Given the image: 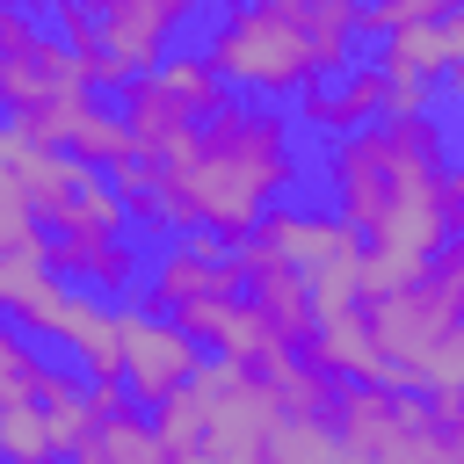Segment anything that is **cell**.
<instances>
[{"label":"cell","instance_id":"obj_10","mask_svg":"<svg viewBox=\"0 0 464 464\" xmlns=\"http://www.w3.org/2000/svg\"><path fill=\"white\" fill-rule=\"evenodd\" d=\"M457 65H464V0H442V14H428V22H413V29H399V36L377 44V72H384V80H420V87H435V80H450Z\"/></svg>","mask_w":464,"mask_h":464},{"label":"cell","instance_id":"obj_20","mask_svg":"<svg viewBox=\"0 0 464 464\" xmlns=\"http://www.w3.org/2000/svg\"><path fill=\"white\" fill-rule=\"evenodd\" d=\"M160 87H167V94H181L196 116H218V109L232 102V87L218 80V65H210L203 51H174V58L160 65Z\"/></svg>","mask_w":464,"mask_h":464},{"label":"cell","instance_id":"obj_7","mask_svg":"<svg viewBox=\"0 0 464 464\" xmlns=\"http://www.w3.org/2000/svg\"><path fill=\"white\" fill-rule=\"evenodd\" d=\"M152 312H188V304H210V297H246V268H239V246L232 239H210V232H188L174 239L160 261H152Z\"/></svg>","mask_w":464,"mask_h":464},{"label":"cell","instance_id":"obj_14","mask_svg":"<svg viewBox=\"0 0 464 464\" xmlns=\"http://www.w3.org/2000/svg\"><path fill=\"white\" fill-rule=\"evenodd\" d=\"M297 116H304L312 130H326L334 145H341V138H355V130H370V123L384 116V72H377V58L348 65L341 80L304 87V94H297Z\"/></svg>","mask_w":464,"mask_h":464},{"label":"cell","instance_id":"obj_16","mask_svg":"<svg viewBox=\"0 0 464 464\" xmlns=\"http://www.w3.org/2000/svg\"><path fill=\"white\" fill-rule=\"evenodd\" d=\"M0 254H44V218L22 174V130L0 123Z\"/></svg>","mask_w":464,"mask_h":464},{"label":"cell","instance_id":"obj_21","mask_svg":"<svg viewBox=\"0 0 464 464\" xmlns=\"http://www.w3.org/2000/svg\"><path fill=\"white\" fill-rule=\"evenodd\" d=\"M268 464H348V450H341V435H334V420H326V413H304V420H290V413H283Z\"/></svg>","mask_w":464,"mask_h":464},{"label":"cell","instance_id":"obj_19","mask_svg":"<svg viewBox=\"0 0 464 464\" xmlns=\"http://www.w3.org/2000/svg\"><path fill=\"white\" fill-rule=\"evenodd\" d=\"M0 464H65L58 435H51V413L44 399H22L0 413Z\"/></svg>","mask_w":464,"mask_h":464},{"label":"cell","instance_id":"obj_6","mask_svg":"<svg viewBox=\"0 0 464 464\" xmlns=\"http://www.w3.org/2000/svg\"><path fill=\"white\" fill-rule=\"evenodd\" d=\"M210 355L167 319V312H145V304H123V392L138 406H167Z\"/></svg>","mask_w":464,"mask_h":464},{"label":"cell","instance_id":"obj_2","mask_svg":"<svg viewBox=\"0 0 464 464\" xmlns=\"http://www.w3.org/2000/svg\"><path fill=\"white\" fill-rule=\"evenodd\" d=\"M334 218L392 261L428 268L450 246V138L435 116H377L326 152Z\"/></svg>","mask_w":464,"mask_h":464},{"label":"cell","instance_id":"obj_11","mask_svg":"<svg viewBox=\"0 0 464 464\" xmlns=\"http://www.w3.org/2000/svg\"><path fill=\"white\" fill-rule=\"evenodd\" d=\"M116 116H123V130H130V145H138V160H145V167L174 160V152L196 138V123H203L181 94H167V87H160V72L130 80V87L116 94Z\"/></svg>","mask_w":464,"mask_h":464},{"label":"cell","instance_id":"obj_5","mask_svg":"<svg viewBox=\"0 0 464 464\" xmlns=\"http://www.w3.org/2000/svg\"><path fill=\"white\" fill-rule=\"evenodd\" d=\"M72 94H94L87 87V65L29 7H7L0 0V123H22V116L58 109Z\"/></svg>","mask_w":464,"mask_h":464},{"label":"cell","instance_id":"obj_12","mask_svg":"<svg viewBox=\"0 0 464 464\" xmlns=\"http://www.w3.org/2000/svg\"><path fill=\"white\" fill-rule=\"evenodd\" d=\"M254 246L261 254H276L283 268H297V276H319L326 261H341L348 246H362L334 210H297V203H283V210H268L261 218V232H254Z\"/></svg>","mask_w":464,"mask_h":464},{"label":"cell","instance_id":"obj_23","mask_svg":"<svg viewBox=\"0 0 464 464\" xmlns=\"http://www.w3.org/2000/svg\"><path fill=\"white\" fill-rule=\"evenodd\" d=\"M413 399H464V319L435 341V355L413 370V384H406Z\"/></svg>","mask_w":464,"mask_h":464},{"label":"cell","instance_id":"obj_3","mask_svg":"<svg viewBox=\"0 0 464 464\" xmlns=\"http://www.w3.org/2000/svg\"><path fill=\"white\" fill-rule=\"evenodd\" d=\"M362 36L355 0H254L210 22L203 58L218 65L225 87L254 94H304L319 80L348 72V44Z\"/></svg>","mask_w":464,"mask_h":464},{"label":"cell","instance_id":"obj_17","mask_svg":"<svg viewBox=\"0 0 464 464\" xmlns=\"http://www.w3.org/2000/svg\"><path fill=\"white\" fill-rule=\"evenodd\" d=\"M80 167H94V174H116V167H130L138 160V145H130V130H123V116H116V102H94L87 116H80V130H72V145H65Z\"/></svg>","mask_w":464,"mask_h":464},{"label":"cell","instance_id":"obj_4","mask_svg":"<svg viewBox=\"0 0 464 464\" xmlns=\"http://www.w3.org/2000/svg\"><path fill=\"white\" fill-rule=\"evenodd\" d=\"M152 428L167 442V464H268L283 406L254 370L210 355L167 406H152Z\"/></svg>","mask_w":464,"mask_h":464},{"label":"cell","instance_id":"obj_15","mask_svg":"<svg viewBox=\"0 0 464 464\" xmlns=\"http://www.w3.org/2000/svg\"><path fill=\"white\" fill-rule=\"evenodd\" d=\"M44 261H51L58 283H87V290H130V276H138L130 239H80V232H65V239H44Z\"/></svg>","mask_w":464,"mask_h":464},{"label":"cell","instance_id":"obj_25","mask_svg":"<svg viewBox=\"0 0 464 464\" xmlns=\"http://www.w3.org/2000/svg\"><path fill=\"white\" fill-rule=\"evenodd\" d=\"M442 87H450V94H457V102H464V65H457V72H450V80H442Z\"/></svg>","mask_w":464,"mask_h":464},{"label":"cell","instance_id":"obj_22","mask_svg":"<svg viewBox=\"0 0 464 464\" xmlns=\"http://www.w3.org/2000/svg\"><path fill=\"white\" fill-rule=\"evenodd\" d=\"M44 355H36V341L14 326V319H0V413L7 406H22V399H36V384H44Z\"/></svg>","mask_w":464,"mask_h":464},{"label":"cell","instance_id":"obj_9","mask_svg":"<svg viewBox=\"0 0 464 464\" xmlns=\"http://www.w3.org/2000/svg\"><path fill=\"white\" fill-rule=\"evenodd\" d=\"M65 464H167V442L123 384H87V435Z\"/></svg>","mask_w":464,"mask_h":464},{"label":"cell","instance_id":"obj_8","mask_svg":"<svg viewBox=\"0 0 464 464\" xmlns=\"http://www.w3.org/2000/svg\"><path fill=\"white\" fill-rule=\"evenodd\" d=\"M188 22V0H102V58L130 87L167 65V36Z\"/></svg>","mask_w":464,"mask_h":464},{"label":"cell","instance_id":"obj_1","mask_svg":"<svg viewBox=\"0 0 464 464\" xmlns=\"http://www.w3.org/2000/svg\"><path fill=\"white\" fill-rule=\"evenodd\" d=\"M297 188V138L276 102H225L196 123V138L152 167L160 232H210L246 246L268 210H283Z\"/></svg>","mask_w":464,"mask_h":464},{"label":"cell","instance_id":"obj_24","mask_svg":"<svg viewBox=\"0 0 464 464\" xmlns=\"http://www.w3.org/2000/svg\"><path fill=\"white\" fill-rule=\"evenodd\" d=\"M51 283V261L44 254H0V319H22V304Z\"/></svg>","mask_w":464,"mask_h":464},{"label":"cell","instance_id":"obj_18","mask_svg":"<svg viewBox=\"0 0 464 464\" xmlns=\"http://www.w3.org/2000/svg\"><path fill=\"white\" fill-rule=\"evenodd\" d=\"M268 392H276V406L290 413V420H304V413H334V399H341V384L312 362V355H283L268 377H261Z\"/></svg>","mask_w":464,"mask_h":464},{"label":"cell","instance_id":"obj_13","mask_svg":"<svg viewBox=\"0 0 464 464\" xmlns=\"http://www.w3.org/2000/svg\"><path fill=\"white\" fill-rule=\"evenodd\" d=\"M239 268H246V304H254V312H261V319H268V326L304 355V348H312V334H319V312H312L304 276H297V268H283L276 254H261L254 239L239 246Z\"/></svg>","mask_w":464,"mask_h":464}]
</instances>
